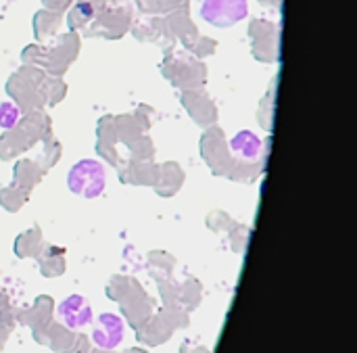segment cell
Instances as JSON below:
<instances>
[{"instance_id":"cell-2","label":"cell","mask_w":357,"mask_h":353,"mask_svg":"<svg viewBox=\"0 0 357 353\" xmlns=\"http://www.w3.org/2000/svg\"><path fill=\"white\" fill-rule=\"evenodd\" d=\"M59 318L71 331H84L94 322L92 306L82 295H69L59 303Z\"/></svg>"},{"instance_id":"cell-5","label":"cell","mask_w":357,"mask_h":353,"mask_svg":"<svg viewBox=\"0 0 357 353\" xmlns=\"http://www.w3.org/2000/svg\"><path fill=\"white\" fill-rule=\"evenodd\" d=\"M232 147L236 149V153H241V151H243V159H257V155L261 153V144H259V140H257L253 134H249V132L238 134V138L234 140V144H232Z\"/></svg>"},{"instance_id":"cell-4","label":"cell","mask_w":357,"mask_h":353,"mask_svg":"<svg viewBox=\"0 0 357 353\" xmlns=\"http://www.w3.org/2000/svg\"><path fill=\"white\" fill-rule=\"evenodd\" d=\"M247 15V0H205L203 17L213 25H232Z\"/></svg>"},{"instance_id":"cell-1","label":"cell","mask_w":357,"mask_h":353,"mask_svg":"<svg viewBox=\"0 0 357 353\" xmlns=\"http://www.w3.org/2000/svg\"><path fill=\"white\" fill-rule=\"evenodd\" d=\"M69 188L86 199H94L105 190V170L96 161H79L69 172Z\"/></svg>"},{"instance_id":"cell-3","label":"cell","mask_w":357,"mask_h":353,"mask_svg":"<svg viewBox=\"0 0 357 353\" xmlns=\"http://www.w3.org/2000/svg\"><path fill=\"white\" fill-rule=\"evenodd\" d=\"M126 337V324L119 316L115 314H102L98 316V320L94 322V329H92V341L98 350H105V352H111L115 347L121 345Z\"/></svg>"}]
</instances>
